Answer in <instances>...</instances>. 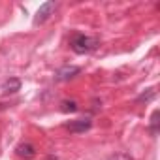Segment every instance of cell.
Wrapping results in <instances>:
<instances>
[{
    "mask_svg": "<svg viewBox=\"0 0 160 160\" xmlns=\"http://www.w3.org/2000/svg\"><path fill=\"white\" fill-rule=\"evenodd\" d=\"M100 45V42L92 36H87V34H81V32H77L72 36L70 40V47L73 53L77 55H87V53H92L96 47Z\"/></svg>",
    "mask_w": 160,
    "mask_h": 160,
    "instance_id": "obj_1",
    "label": "cell"
},
{
    "mask_svg": "<svg viewBox=\"0 0 160 160\" xmlns=\"http://www.w3.org/2000/svg\"><path fill=\"white\" fill-rule=\"evenodd\" d=\"M57 10V2H53V0H49V2H43L40 8H38V12H36V15H34V27H38V25H43L51 15H53V12Z\"/></svg>",
    "mask_w": 160,
    "mask_h": 160,
    "instance_id": "obj_2",
    "label": "cell"
},
{
    "mask_svg": "<svg viewBox=\"0 0 160 160\" xmlns=\"http://www.w3.org/2000/svg\"><path fill=\"white\" fill-rule=\"evenodd\" d=\"M79 73H81V68H79V66H62V68L57 70L55 79H57V81H70V79L77 77Z\"/></svg>",
    "mask_w": 160,
    "mask_h": 160,
    "instance_id": "obj_3",
    "label": "cell"
},
{
    "mask_svg": "<svg viewBox=\"0 0 160 160\" xmlns=\"http://www.w3.org/2000/svg\"><path fill=\"white\" fill-rule=\"evenodd\" d=\"M91 126H92V121H91V119H77V121H70V122L66 124V128H68L70 132H73V134L87 132V130H91Z\"/></svg>",
    "mask_w": 160,
    "mask_h": 160,
    "instance_id": "obj_4",
    "label": "cell"
},
{
    "mask_svg": "<svg viewBox=\"0 0 160 160\" xmlns=\"http://www.w3.org/2000/svg\"><path fill=\"white\" fill-rule=\"evenodd\" d=\"M15 152H17V156H21L25 160H30V158L36 156V147L32 143H28V141H23V143H19L15 147Z\"/></svg>",
    "mask_w": 160,
    "mask_h": 160,
    "instance_id": "obj_5",
    "label": "cell"
},
{
    "mask_svg": "<svg viewBox=\"0 0 160 160\" xmlns=\"http://www.w3.org/2000/svg\"><path fill=\"white\" fill-rule=\"evenodd\" d=\"M17 91H21V79L19 77H10L2 83V92L4 94H13Z\"/></svg>",
    "mask_w": 160,
    "mask_h": 160,
    "instance_id": "obj_6",
    "label": "cell"
},
{
    "mask_svg": "<svg viewBox=\"0 0 160 160\" xmlns=\"http://www.w3.org/2000/svg\"><path fill=\"white\" fill-rule=\"evenodd\" d=\"M158 115H160V111H158V109H154V111H152V115H151V122H149V134H151L152 138L158 134V122H160V121H158Z\"/></svg>",
    "mask_w": 160,
    "mask_h": 160,
    "instance_id": "obj_7",
    "label": "cell"
},
{
    "mask_svg": "<svg viewBox=\"0 0 160 160\" xmlns=\"http://www.w3.org/2000/svg\"><path fill=\"white\" fill-rule=\"evenodd\" d=\"M79 108H77V102H73V100H64V102H60V111L62 113H75Z\"/></svg>",
    "mask_w": 160,
    "mask_h": 160,
    "instance_id": "obj_8",
    "label": "cell"
},
{
    "mask_svg": "<svg viewBox=\"0 0 160 160\" xmlns=\"http://www.w3.org/2000/svg\"><path fill=\"white\" fill-rule=\"evenodd\" d=\"M154 94H156V92H154V89H147L145 92H141V94L136 98V102H149V100H152V98H154Z\"/></svg>",
    "mask_w": 160,
    "mask_h": 160,
    "instance_id": "obj_9",
    "label": "cell"
},
{
    "mask_svg": "<svg viewBox=\"0 0 160 160\" xmlns=\"http://www.w3.org/2000/svg\"><path fill=\"white\" fill-rule=\"evenodd\" d=\"M108 160H134L128 152H115V154H111Z\"/></svg>",
    "mask_w": 160,
    "mask_h": 160,
    "instance_id": "obj_10",
    "label": "cell"
}]
</instances>
